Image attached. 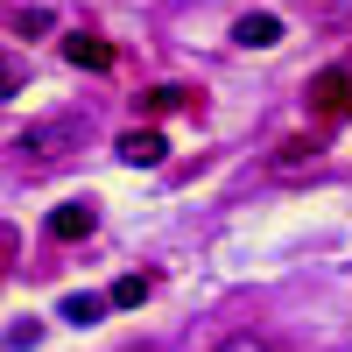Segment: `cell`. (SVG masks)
I'll list each match as a JSON object with an SVG mask.
<instances>
[{
    "instance_id": "obj_1",
    "label": "cell",
    "mask_w": 352,
    "mask_h": 352,
    "mask_svg": "<svg viewBox=\"0 0 352 352\" xmlns=\"http://www.w3.org/2000/svg\"><path fill=\"white\" fill-rule=\"evenodd\" d=\"M310 120H324V127L352 120V71L345 64H331V71L310 78Z\"/></svg>"
},
{
    "instance_id": "obj_2",
    "label": "cell",
    "mask_w": 352,
    "mask_h": 352,
    "mask_svg": "<svg viewBox=\"0 0 352 352\" xmlns=\"http://www.w3.org/2000/svg\"><path fill=\"white\" fill-rule=\"evenodd\" d=\"M113 155H120V162H134V169H155V162L169 155V141H162L155 127H127L120 141H113Z\"/></svg>"
},
{
    "instance_id": "obj_3",
    "label": "cell",
    "mask_w": 352,
    "mask_h": 352,
    "mask_svg": "<svg viewBox=\"0 0 352 352\" xmlns=\"http://www.w3.org/2000/svg\"><path fill=\"white\" fill-rule=\"evenodd\" d=\"M232 43H240V50H275L282 43V21L275 14H240V21H232Z\"/></svg>"
},
{
    "instance_id": "obj_4",
    "label": "cell",
    "mask_w": 352,
    "mask_h": 352,
    "mask_svg": "<svg viewBox=\"0 0 352 352\" xmlns=\"http://www.w3.org/2000/svg\"><path fill=\"white\" fill-rule=\"evenodd\" d=\"M92 226H99L92 204H56V212H50V240H85Z\"/></svg>"
},
{
    "instance_id": "obj_5",
    "label": "cell",
    "mask_w": 352,
    "mask_h": 352,
    "mask_svg": "<svg viewBox=\"0 0 352 352\" xmlns=\"http://www.w3.org/2000/svg\"><path fill=\"white\" fill-rule=\"evenodd\" d=\"M64 56L78 71H113V43H99V36H64Z\"/></svg>"
},
{
    "instance_id": "obj_6",
    "label": "cell",
    "mask_w": 352,
    "mask_h": 352,
    "mask_svg": "<svg viewBox=\"0 0 352 352\" xmlns=\"http://www.w3.org/2000/svg\"><path fill=\"white\" fill-rule=\"evenodd\" d=\"M303 162H317V141L310 134H289L282 148H275V169H303Z\"/></svg>"
},
{
    "instance_id": "obj_7",
    "label": "cell",
    "mask_w": 352,
    "mask_h": 352,
    "mask_svg": "<svg viewBox=\"0 0 352 352\" xmlns=\"http://www.w3.org/2000/svg\"><path fill=\"white\" fill-rule=\"evenodd\" d=\"M141 296H148V275H120V282L106 289V303H113V310H134Z\"/></svg>"
},
{
    "instance_id": "obj_8",
    "label": "cell",
    "mask_w": 352,
    "mask_h": 352,
    "mask_svg": "<svg viewBox=\"0 0 352 352\" xmlns=\"http://www.w3.org/2000/svg\"><path fill=\"white\" fill-rule=\"evenodd\" d=\"M56 317H71V324H92V317H106V296H64V310Z\"/></svg>"
},
{
    "instance_id": "obj_9",
    "label": "cell",
    "mask_w": 352,
    "mask_h": 352,
    "mask_svg": "<svg viewBox=\"0 0 352 352\" xmlns=\"http://www.w3.org/2000/svg\"><path fill=\"white\" fill-rule=\"evenodd\" d=\"M176 106H197L184 85H155V92H148V113H176Z\"/></svg>"
},
{
    "instance_id": "obj_10",
    "label": "cell",
    "mask_w": 352,
    "mask_h": 352,
    "mask_svg": "<svg viewBox=\"0 0 352 352\" xmlns=\"http://www.w3.org/2000/svg\"><path fill=\"white\" fill-rule=\"evenodd\" d=\"M14 85H21V64H8V56H0V99H14Z\"/></svg>"
},
{
    "instance_id": "obj_11",
    "label": "cell",
    "mask_w": 352,
    "mask_h": 352,
    "mask_svg": "<svg viewBox=\"0 0 352 352\" xmlns=\"http://www.w3.org/2000/svg\"><path fill=\"white\" fill-rule=\"evenodd\" d=\"M212 352H268L261 338H226V345H212Z\"/></svg>"
}]
</instances>
